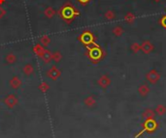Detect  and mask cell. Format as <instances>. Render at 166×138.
Instances as JSON below:
<instances>
[{
  "label": "cell",
  "instance_id": "1",
  "mask_svg": "<svg viewBox=\"0 0 166 138\" xmlns=\"http://www.w3.org/2000/svg\"><path fill=\"white\" fill-rule=\"evenodd\" d=\"M57 14L66 24H71L80 16V11L71 2H65L57 11Z\"/></svg>",
  "mask_w": 166,
  "mask_h": 138
},
{
  "label": "cell",
  "instance_id": "2",
  "mask_svg": "<svg viewBox=\"0 0 166 138\" xmlns=\"http://www.w3.org/2000/svg\"><path fill=\"white\" fill-rule=\"evenodd\" d=\"M86 47V55L90 58V60L92 63H98L105 56L104 50L102 49V47L99 45H97L96 43L94 45H91V46Z\"/></svg>",
  "mask_w": 166,
  "mask_h": 138
},
{
  "label": "cell",
  "instance_id": "3",
  "mask_svg": "<svg viewBox=\"0 0 166 138\" xmlns=\"http://www.w3.org/2000/svg\"><path fill=\"white\" fill-rule=\"evenodd\" d=\"M78 40H79L85 47H89V46L94 45L95 43V36L93 35V33L91 31L85 30L79 35Z\"/></svg>",
  "mask_w": 166,
  "mask_h": 138
},
{
  "label": "cell",
  "instance_id": "4",
  "mask_svg": "<svg viewBox=\"0 0 166 138\" xmlns=\"http://www.w3.org/2000/svg\"><path fill=\"white\" fill-rule=\"evenodd\" d=\"M46 75L50 78V79H52V80H57L58 78L60 77V75H61V72H60V70L58 69L56 66H52L49 70L47 71V72H46Z\"/></svg>",
  "mask_w": 166,
  "mask_h": 138
},
{
  "label": "cell",
  "instance_id": "5",
  "mask_svg": "<svg viewBox=\"0 0 166 138\" xmlns=\"http://www.w3.org/2000/svg\"><path fill=\"white\" fill-rule=\"evenodd\" d=\"M146 79L150 83H152V84H155V83H158L160 79V73L155 70H151L150 72H147V75H146Z\"/></svg>",
  "mask_w": 166,
  "mask_h": 138
},
{
  "label": "cell",
  "instance_id": "6",
  "mask_svg": "<svg viewBox=\"0 0 166 138\" xmlns=\"http://www.w3.org/2000/svg\"><path fill=\"white\" fill-rule=\"evenodd\" d=\"M143 129L145 131L148 132H154L158 129V123L155 122L154 119H150V120H145V123L143 124Z\"/></svg>",
  "mask_w": 166,
  "mask_h": 138
},
{
  "label": "cell",
  "instance_id": "7",
  "mask_svg": "<svg viewBox=\"0 0 166 138\" xmlns=\"http://www.w3.org/2000/svg\"><path fill=\"white\" fill-rule=\"evenodd\" d=\"M18 102H19L18 98L16 97V95H14V94H10V95H8L4 100V103L9 108H11V109L18 104Z\"/></svg>",
  "mask_w": 166,
  "mask_h": 138
},
{
  "label": "cell",
  "instance_id": "8",
  "mask_svg": "<svg viewBox=\"0 0 166 138\" xmlns=\"http://www.w3.org/2000/svg\"><path fill=\"white\" fill-rule=\"evenodd\" d=\"M154 43L148 40L144 41L142 43H141V50L146 54H150L152 51H154Z\"/></svg>",
  "mask_w": 166,
  "mask_h": 138
},
{
  "label": "cell",
  "instance_id": "9",
  "mask_svg": "<svg viewBox=\"0 0 166 138\" xmlns=\"http://www.w3.org/2000/svg\"><path fill=\"white\" fill-rule=\"evenodd\" d=\"M97 83H98V85L101 87V88H103V89H106V88H108L111 84V79L109 78L108 75H101L99 78H98V80H97Z\"/></svg>",
  "mask_w": 166,
  "mask_h": 138
},
{
  "label": "cell",
  "instance_id": "10",
  "mask_svg": "<svg viewBox=\"0 0 166 138\" xmlns=\"http://www.w3.org/2000/svg\"><path fill=\"white\" fill-rule=\"evenodd\" d=\"M9 84H10V87H11L12 89H14V90H18L19 88H21V86H22V82L21 78H19V76L15 75V76H13V77L11 78V79H10Z\"/></svg>",
  "mask_w": 166,
  "mask_h": 138
},
{
  "label": "cell",
  "instance_id": "11",
  "mask_svg": "<svg viewBox=\"0 0 166 138\" xmlns=\"http://www.w3.org/2000/svg\"><path fill=\"white\" fill-rule=\"evenodd\" d=\"M57 14V12L56 11V9L52 7V6H48L44 10V16L45 18H47L48 19H52L56 17V14Z\"/></svg>",
  "mask_w": 166,
  "mask_h": 138
},
{
  "label": "cell",
  "instance_id": "12",
  "mask_svg": "<svg viewBox=\"0 0 166 138\" xmlns=\"http://www.w3.org/2000/svg\"><path fill=\"white\" fill-rule=\"evenodd\" d=\"M34 72H35V68H34V66L31 63H26L25 65L22 67V72H23V75L26 76L32 75Z\"/></svg>",
  "mask_w": 166,
  "mask_h": 138
},
{
  "label": "cell",
  "instance_id": "13",
  "mask_svg": "<svg viewBox=\"0 0 166 138\" xmlns=\"http://www.w3.org/2000/svg\"><path fill=\"white\" fill-rule=\"evenodd\" d=\"M142 117L144 120H150V119H154L155 118V111L151 109V108H147L142 114Z\"/></svg>",
  "mask_w": 166,
  "mask_h": 138
},
{
  "label": "cell",
  "instance_id": "14",
  "mask_svg": "<svg viewBox=\"0 0 166 138\" xmlns=\"http://www.w3.org/2000/svg\"><path fill=\"white\" fill-rule=\"evenodd\" d=\"M45 47H44L41 43H36L35 46L33 47V48H32V50H33V52L36 54V55L38 56V57H40L41 58V56L43 55V53H44V51H45Z\"/></svg>",
  "mask_w": 166,
  "mask_h": 138
},
{
  "label": "cell",
  "instance_id": "15",
  "mask_svg": "<svg viewBox=\"0 0 166 138\" xmlns=\"http://www.w3.org/2000/svg\"><path fill=\"white\" fill-rule=\"evenodd\" d=\"M18 58L16 56V54H14L13 52H10V53H7L6 56H5V62L8 65H12V64H15L17 62Z\"/></svg>",
  "mask_w": 166,
  "mask_h": 138
},
{
  "label": "cell",
  "instance_id": "16",
  "mask_svg": "<svg viewBox=\"0 0 166 138\" xmlns=\"http://www.w3.org/2000/svg\"><path fill=\"white\" fill-rule=\"evenodd\" d=\"M51 42H52V39L49 35H43V36H41L40 38H39V43H41V45L45 48L50 46Z\"/></svg>",
  "mask_w": 166,
  "mask_h": 138
},
{
  "label": "cell",
  "instance_id": "17",
  "mask_svg": "<svg viewBox=\"0 0 166 138\" xmlns=\"http://www.w3.org/2000/svg\"><path fill=\"white\" fill-rule=\"evenodd\" d=\"M41 59L44 61V63H46V64H49L52 61V51L50 49H47V48L45 49L43 55L41 56Z\"/></svg>",
  "mask_w": 166,
  "mask_h": 138
},
{
  "label": "cell",
  "instance_id": "18",
  "mask_svg": "<svg viewBox=\"0 0 166 138\" xmlns=\"http://www.w3.org/2000/svg\"><path fill=\"white\" fill-rule=\"evenodd\" d=\"M138 93H139L142 97L148 96V95H149V93H150V87H149L148 85H146V84L140 85V86L138 87Z\"/></svg>",
  "mask_w": 166,
  "mask_h": 138
},
{
  "label": "cell",
  "instance_id": "19",
  "mask_svg": "<svg viewBox=\"0 0 166 138\" xmlns=\"http://www.w3.org/2000/svg\"><path fill=\"white\" fill-rule=\"evenodd\" d=\"M84 103H85V105H86L87 107H92V106H94L96 104V101H95L94 97L89 96L84 100Z\"/></svg>",
  "mask_w": 166,
  "mask_h": 138
},
{
  "label": "cell",
  "instance_id": "20",
  "mask_svg": "<svg viewBox=\"0 0 166 138\" xmlns=\"http://www.w3.org/2000/svg\"><path fill=\"white\" fill-rule=\"evenodd\" d=\"M136 19V16L132 13V12H128L126 13V14L124 16V21L126 23H129V24H132Z\"/></svg>",
  "mask_w": 166,
  "mask_h": 138
},
{
  "label": "cell",
  "instance_id": "21",
  "mask_svg": "<svg viewBox=\"0 0 166 138\" xmlns=\"http://www.w3.org/2000/svg\"><path fill=\"white\" fill-rule=\"evenodd\" d=\"M62 59V53L59 50H56L52 52V61L56 63H59Z\"/></svg>",
  "mask_w": 166,
  "mask_h": 138
},
{
  "label": "cell",
  "instance_id": "22",
  "mask_svg": "<svg viewBox=\"0 0 166 138\" xmlns=\"http://www.w3.org/2000/svg\"><path fill=\"white\" fill-rule=\"evenodd\" d=\"M154 111H155V114H158L159 116H163L166 114V106L163 104H158Z\"/></svg>",
  "mask_w": 166,
  "mask_h": 138
},
{
  "label": "cell",
  "instance_id": "23",
  "mask_svg": "<svg viewBox=\"0 0 166 138\" xmlns=\"http://www.w3.org/2000/svg\"><path fill=\"white\" fill-rule=\"evenodd\" d=\"M112 33H113L116 37H120L124 34V28L121 26H119V25L115 26L113 28V30H112Z\"/></svg>",
  "mask_w": 166,
  "mask_h": 138
},
{
  "label": "cell",
  "instance_id": "24",
  "mask_svg": "<svg viewBox=\"0 0 166 138\" xmlns=\"http://www.w3.org/2000/svg\"><path fill=\"white\" fill-rule=\"evenodd\" d=\"M104 18L107 19V21H113V19L116 18V14L114 11H112V10H107V11L104 13Z\"/></svg>",
  "mask_w": 166,
  "mask_h": 138
},
{
  "label": "cell",
  "instance_id": "25",
  "mask_svg": "<svg viewBox=\"0 0 166 138\" xmlns=\"http://www.w3.org/2000/svg\"><path fill=\"white\" fill-rule=\"evenodd\" d=\"M38 89L40 90L42 93H46V92H48L49 90H50V85H49V83L43 81V82L40 83V84H39Z\"/></svg>",
  "mask_w": 166,
  "mask_h": 138
},
{
  "label": "cell",
  "instance_id": "26",
  "mask_svg": "<svg viewBox=\"0 0 166 138\" xmlns=\"http://www.w3.org/2000/svg\"><path fill=\"white\" fill-rule=\"evenodd\" d=\"M130 48L133 53H138L139 51H141V45L138 43H133L132 45H131Z\"/></svg>",
  "mask_w": 166,
  "mask_h": 138
},
{
  "label": "cell",
  "instance_id": "27",
  "mask_svg": "<svg viewBox=\"0 0 166 138\" xmlns=\"http://www.w3.org/2000/svg\"><path fill=\"white\" fill-rule=\"evenodd\" d=\"M159 24L161 25L164 29H166V14H164V16H162L161 18H160L159 19Z\"/></svg>",
  "mask_w": 166,
  "mask_h": 138
},
{
  "label": "cell",
  "instance_id": "28",
  "mask_svg": "<svg viewBox=\"0 0 166 138\" xmlns=\"http://www.w3.org/2000/svg\"><path fill=\"white\" fill-rule=\"evenodd\" d=\"M6 14H7V10L5 9L3 6H0V19L3 18L5 16H6Z\"/></svg>",
  "mask_w": 166,
  "mask_h": 138
},
{
  "label": "cell",
  "instance_id": "29",
  "mask_svg": "<svg viewBox=\"0 0 166 138\" xmlns=\"http://www.w3.org/2000/svg\"><path fill=\"white\" fill-rule=\"evenodd\" d=\"M77 1L79 2L82 6H86V5H89L91 2V0H77Z\"/></svg>",
  "mask_w": 166,
  "mask_h": 138
},
{
  "label": "cell",
  "instance_id": "30",
  "mask_svg": "<svg viewBox=\"0 0 166 138\" xmlns=\"http://www.w3.org/2000/svg\"><path fill=\"white\" fill-rule=\"evenodd\" d=\"M5 3H6V0H0V6H2Z\"/></svg>",
  "mask_w": 166,
  "mask_h": 138
},
{
  "label": "cell",
  "instance_id": "31",
  "mask_svg": "<svg viewBox=\"0 0 166 138\" xmlns=\"http://www.w3.org/2000/svg\"><path fill=\"white\" fill-rule=\"evenodd\" d=\"M154 2H157V3H159L160 1H161V0H154Z\"/></svg>",
  "mask_w": 166,
  "mask_h": 138
}]
</instances>
